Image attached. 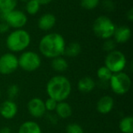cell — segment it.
Instances as JSON below:
<instances>
[{"label": "cell", "mask_w": 133, "mask_h": 133, "mask_svg": "<svg viewBox=\"0 0 133 133\" xmlns=\"http://www.w3.org/2000/svg\"><path fill=\"white\" fill-rule=\"evenodd\" d=\"M55 23H56V18L53 14L45 13L39 18L37 25L41 30L46 31L52 29L55 26Z\"/></svg>", "instance_id": "4fadbf2b"}, {"label": "cell", "mask_w": 133, "mask_h": 133, "mask_svg": "<svg viewBox=\"0 0 133 133\" xmlns=\"http://www.w3.org/2000/svg\"><path fill=\"white\" fill-rule=\"evenodd\" d=\"M81 49V45L78 42H72L67 47L65 46L64 54H65L68 57L74 58L80 54Z\"/></svg>", "instance_id": "ffe728a7"}, {"label": "cell", "mask_w": 133, "mask_h": 133, "mask_svg": "<svg viewBox=\"0 0 133 133\" xmlns=\"http://www.w3.org/2000/svg\"><path fill=\"white\" fill-rule=\"evenodd\" d=\"M0 97H1V90H0Z\"/></svg>", "instance_id": "e575fe53"}, {"label": "cell", "mask_w": 133, "mask_h": 133, "mask_svg": "<svg viewBox=\"0 0 133 133\" xmlns=\"http://www.w3.org/2000/svg\"><path fill=\"white\" fill-rule=\"evenodd\" d=\"M113 36L115 37V41L116 43L124 44L130 39L132 36V31L129 26H122L115 29Z\"/></svg>", "instance_id": "5bb4252c"}, {"label": "cell", "mask_w": 133, "mask_h": 133, "mask_svg": "<svg viewBox=\"0 0 133 133\" xmlns=\"http://www.w3.org/2000/svg\"><path fill=\"white\" fill-rule=\"evenodd\" d=\"M103 6L108 12H112L115 9V4L111 0H104L103 2Z\"/></svg>", "instance_id": "f1b7e54d"}, {"label": "cell", "mask_w": 133, "mask_h": 133, "mask_svg": "<svg viewBox=\"0 0 133 133\" xmlns=\"http://www.w3.org/2000/svg\"><path fill=\"white\" fill-rule=\"evenodd\" d=\"M35 1H37L41 5H47L48 3H50L52 0H35Z\"/></svg>", "instance_id": "d6a6232c"}, {"label": "cell", "mask_w": 133, "mask_h": 133, "mask_svg": "<svg viewBox=\"0 0 133 133\" xmlns=\"http://www.w3.org/2000/svg\"><path fill=\"white\" fill-rule=\"evenodd\" d=\"M19 67L18 58L12 53H5L0 57V73L9 75Z\"/></svg>", "instance_id": "ba28073f"}, {"label": "cell", "mask_w": 133, "mask_h": 133, "mask_svg": "<svg viewBox=\"0 0 133 133\" xmlns=\"http://www.w3.org/2000/svg\"><path fill=\"white\" fill-rule=\"evenodd\" d=\"M17 0H0V12H9L15 9Z\"/></svg>", "instance_id": "7402d4cb"}, {"label": "cell", "mask_w": 133, "mask_h": 133, "mask_svg": "<svg viewBox=\"0 0 133 133\" xmlns=\"http://www.w3.org/2000/svg\"><path fill=\"white\" fill-rule=\"evenodd\" d=\"M119 129L122 133H133V118L125 116L119 122Z\"/></svg>", "instance_id": "d6986e66"}, {"label": "cell", "mask_w": 133, "mask_h": 133, "mask_svg": "<svg viewBox=\"0 0 133 133\" xmlns=\"http://www.w3.org/2000/svg\"><path fill=\"white\" fill-rule=\"evenodd\" d=\"M46 92L48 97L55 100L57 102L65 101L72 92L71 82L64 76H55L48 80L46 85Z\"/></svg>", "instance_id": "7a4b0ae2"}, {"label": "cell", "mask_w": 133, "mask_h": 133, "mask_svg": "<svg viewBox=\"0 0 133 133\" xmlns=\"http://www.w3.org/2000/svg\"><path fill=\"white\" fill-rule=\"evenodd\" d=\"M100 3V0H81L80 1V5L83 8L90 10L94 9Z\"/></svg>", "instance_id": "cb8c5ba5"}, {"label": "cell", "mask_w": 133, "mask_h": 133, "mask_svg": "<svg viewBox=\"0 0 133 133\" xmlns=\"http://www.w3.org/2000/svg\"><path fill=\"white\" fill-rule=\"evenodd\" d=\"M30 41V35L27 31L23 29H17L9 34L5 44L9 51L20 52L29 47Z\"/></svg>", "instance_id": "3957f363"}, {"label": "cell", "mask_w": 133, "mask_h": 133, "mask_svg": "<svg viewBox=\"0 0 133 133\" xmlns=\"http://www.w3.org/2000/svg\"><path fill=\"white\" fill-rule=\"evenodd\" d=\"M115 106V101L113 97L108 95L101 97L97 103V110L100 114L107 115L110 113Z\"/></svg>", "instance_id": "7c38bea8"}, {"label": "cell", "mask_w": 133, "mask_h": 133, "mask_svg": "<svg viewBox=\"0 0 133 133\" xmlns=\"http://www.w3.org/2000/svg\"><path fill=\"white\" fill-rule=\"evenodd\" d=\"M55 111L56 112L57 116L62 119L69 118V117L72 116V109L71 105L65 101L58 102V104Z\"/></svg>", "instance_id": "2e32d148"}, {"label": "cell", "mask_w": 133, "mask_h": 133, "mask_svg": "<svg viewBox=\"0 0 133 133\" xmlns=\"http://www.w3.org/2000/svg\"><path fill=\"white\" fill-rule=\"evenodd\" d=\"M116 26L113 21L106 16H98L94 22L93 30L94 34L101 39L107 40L113 37Z\"/></svg>", "instance_id": "277c9868"}, {"label": "cell", "mask_w": 133, "mask_h": 133, "mask_svg": "<svg viewBox=\"0 0 133 133\" xmlns=\"http://www.w3.org/2000/svg\"><path fill=\"white\" fill-rule=\"evenodd\" d=\"M19 67L23 71L31 72L38 69L41 65V59L39 55L34 51H26L23 52L18 58Z\"/></svg>", "instance_id": "52a82bcc"}, {"label": "cell", "mask_w": 133, "mask_h": 133, "mask_svg": "<svg viewBox=\"0 0 133 133\" xmlns=\"http://www.w3.org/2000/svg\"><path fill=\"white\" fill-rule=\"evenodd\" d=\"M0 133H12V132L9 127H3L0 129Z\"/></svg>", "instance_id": "1f68e13d"}, {"label": "cell", "mask_w": 133, "mask_h": 133, "mask_svg": "<svg viewBox=\"0 0 133 133\" xmlns=\"http://www.w3.org/2000/svg\"><path fill=\"white\" fill-rule=\"evenodd\" d=\"M41 5L35 0H29L26 5V10L30 15H35L38 12Z\"/></svg>", "instance_id": "603a6c76"}, {"label": "cell", "mask_w": 133, "mask_h": 133, "mask_svg": "<svg viewBox=\"0 0 133 133\" xmlns=\"http://www.w3.org/2000/svg\"><path fill=\"white\" fill-rule=\"evenodd\" d=\"M126 17H127V19H129V21H132L133 20V9L131 8L126 13Z\"/></svg>", "instance_id": "4dcf8cb0"}, {"label": "cell", "mask_w": 133, "mask_h": 133, "mask_svg": "<svg viewBox=\"0 0 133 133\" xmlns=\"http://www.w3.org/2000/svg\"><path fill=\"white\" fill-rule=\"evenodd\" d=\"M26 107L29 114L35 118H42L47 111L44 106V101L39 97L30 99L28 101Z\"/></svg>", "instance_id": "30bf717a"}, {"label": "cell", "mask_w": 133, "mask_h": 133, "mask_svg": "<svg viewBox=\"0 0 133 133\" xmlns=\"http://www.w3.org/2000/svg\"><path fill=\"white\" fill-rule=\"evenodd\" d=\"M9 30V26L6 22H1L0 23V34H5L8 32Z\"/></svg>", "instance_id": "f546056e"}, {"label": "cell", "mask_w": 133, "mask_h": 133, "mask_svg": "<svg viewBox=\"0 0 133 133\" xmlns=\"http://www.w3.org/2000/svg\"><path fill=\"white\" fill-rule=\"evenodd\" d=\"M79 91L81 93L87 94L92 92L96 87V83L90 76H84L81 78L77 84Z\"/></svg>", "instance_id": "9a60e30c"}, {"label": "cell", "mask_w": 133, "mask_h": 133, "mask_svg": "<svg viewBox=\"0 0 133 133\" xmlns=\"http://www.w3.org/2000/svg\"><path fill=\"white\" fill-rule=\"evenodd\" d=\"M18 133H42L40 125L33 121L23 122L19 128Z\"/></svg>", "instance_id": "e0dca14e"}, {"label": "cell", "mask_w": 133, "mask_h": 133, "mask_svg": "<svg viewBox=\"0 0 133 133\" xmlns=\"http://www.w3.org/2000/svg\"><path fill=\"white\" fill-rule=\"evenodd\" d=\"M19 88L16 84L10 85L7 89V95L9 100H13L19 95Z\"/></svg>", "instance_id": "d4e9b609"}, {"label": "cell", "mask_w": 133, "mask_h": 133, "mask_svg": "<svg viewBox=\"0 0 133 133\" xmlns=\"http://www.w3.org/2000/svg\"><path fill=\"white\" fill-rule=\"evenodd\" d=\"M65 41L58 33H50L44 35L40 41L39 50L48 58H55L64 55Z\"/></svg>", "instance_id": "6da1fadb"}, {"label": "cell", "mask_w": 133, "mask_h": 133, "mask_svg": "<svg viewBox=\"0 0 133 133\" xmlns=\"http://www.w3.org/2000/svg\"><path fill=\"white\" fill-rule=\"evenodd\" d=\"M65 132L66 133H84L82 126L76 123L69 124L66 127Z\"/></svg>", "instance_id": "484cf974"}, {"label": "cell", "mask_w": 133, "mask_h": 133, "mask_svg": "<svg viewBox=\"0 0 133 133\" xmlns=\"http://www.w3.org/2000/svg\"><path fill=\"white\" fill-rule=\"evenodd\" d=\"M112 74L113 73L105 65L100 67L97 72V77L100 79V81L104 82V83L109 82Z\"/></svg>", "instance_id": "44dd1931"}, {"label": "cell", "mask_w": 133, "mask_h": 133, "mask_svg": "<svg viewBox=\"0 0 133 133\" xmlns=\"http://www.w3.org/2000/svg\"><path fill=\"white\" fill-rule=\"evenodd\" d=\"M18 112V107L12 100H6L0 104V115L5 119H12Z\"/></svg>", "instance_id": "8fae6325"}, {"label": "cell", "mask_w": 133, "mask_h": 133, "mask_svg": "<svg viewBox=\"0 0 133 133\" xmlns=\"http://www.w3.org/2000/svg\"><path fill=\"white\" fill-rule=\"evenodd\" d=\"M21 2H27L29 0H20Z\"/></svg>", "instance_id": "836d02e7"}, {"label": "cell", "mask_w": 133, "mask_h": 133, "mask_svg": "<svg viewBox=\"0 0 133 133\" xmlns=\"http://www.w3.org/2000/svg\"><path fill=\"white\" fill-rule=\"evenodd\" d=\"M5 22L8 23L9 27L17 29H21L27 23V16L26 14L17 9H13L7 13Z\"/></svg>", "instance_id": "9c48e42d"}, {"label": "cell", "mask_w": 133, "mask_h": 133, "mask_svg": "<svg viewBox=\"0 0 133 133\" xmlns=\"http://www.w3.org/2000/svg\"><path fill=\"white\" fill-rule=\"evenodd\" d=\"M51 66L55 72H63L67 70V69L69 67V64L64 58L59 56V57L52 58Z\"/></svg>", "instance_id": "ac0fdd59"}, {"label": "cell", "mask_w": 133, "mask_h": 133, "mask_svg": "<svg viewBox=\"0 0 133 133\" xmlns=\"http://www.w3.org/2000/svg\"><path fill=\"white\" fill-rule=\"evenodd\" d=\"M109 85L113 93L117 95H124L129 91L132 81L127 73L120 72L112 74Z\"/></svg>", "instance_id": "5b68a950"}, {"label": "cell", "mask_w": 133, "mask_h": 133, "mask_svg": "<svg viewBox=\"0 0 133 133\" xmlns=\"http://www.w3.org/2000/svg\"><path fill=\"white\" fill-rule=\"evenodd\" d=\"M57 104H58V102L55 100L50 98V97H48L44 101V106H45L46 111H55L57 107Z\"/></svg>", "instance_id": "83f0119b"}, {"label": "cell", "mask_w": 133, "mask_h": 133, "mask_svg": "<svg viewBox=\"0 0 133 133\" xmlns=\"http://www.w3.org/2000/svg\"><path fill=\"white\" fill-rule=\"evenodd\" d=\"M104 63L105 66L112 73H117L122 72L125 69L127 65V59L125 55L122 51L114 50L108 53Z\"/></svg>", "instance_id": "8992f818"}, {"label": "cell", "mask_w": 133, "mask_h": 133, "mask_svg": "<svg viewBox=\"0 0 133 133\" xmlns=\"http://www.w3.org/2000/svg\"><path fill=\"white\" fill-rule=\"evenodd\" d=\"M115 48H116V42L115 41V40H111V38L107 39L103 44V49L108 53L115 50Z\"/></svg>", "instance_id": "4316f807"}]
</instances>
